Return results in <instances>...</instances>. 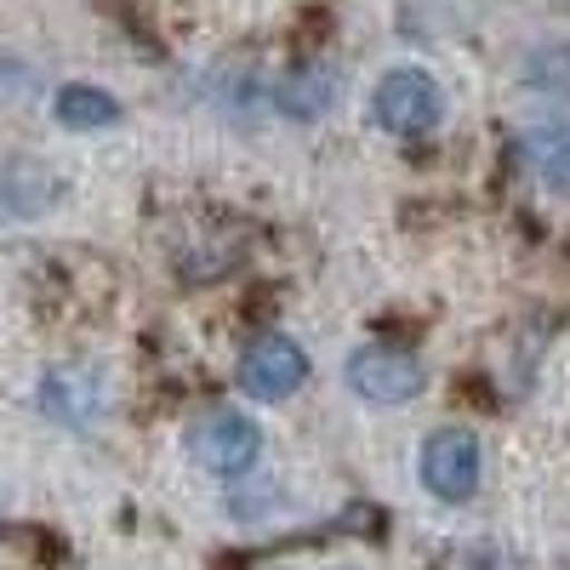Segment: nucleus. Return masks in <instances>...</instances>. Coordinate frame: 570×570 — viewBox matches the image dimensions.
Wrapping results in <instances>:
<instances>
[{"instance_id": "1", "label": "nucleus", "mask_w": 570, "mask_h": 570, "mask_svg": "<svg viewBox=\"0 0 570 570\" xmlns=\"http://www.w3.org/2000/svg\"><path fill=\"white\" fill-rule=\"evenodd\" d=\"M371 115L394 137H416V131H428L445 115V98H440V86L428 80L422 69H389L383 80H376V91H371Z\"/></svg>"}, {"instance_id": "2", "label": "nucleus", "mask_w": 570, "mask_h": 570, "mask_svg": "<svg viewBox=\"0 0 570 570\" xmlns=\"http://www.w3.org/2000/svg\"><path fill=\"white\" fill-rule=\"evenodd\" d=\"M348 389L371 405H405L422 394V360L394 343H365L348 354Z\"/></svg>"}, {"instance_id": "3", "label": "nucleus", "mask_w": 570, "mask_h": 570, "mask_svg": "<svg viewBox=\"0 0 570 570\" xmlns=\"http://www.w3.org/2000/svg\"><path fill=\"white\" fill-rule=\"evenodd\" d=\"M422 485L440 502H468L480 485V440L468 428H440L422 440Z\"/></svg>"}, {"instance_id": "4", "label": "nucleus", "mask_w": 570, "mask_h": 570, "mask_svg": "<svg viewBox=\"0 0 570 570\" xmlns=\"http://www.w3.org/2000/svg\"><path fill=\"white\" fill-rule=\"evenodd\" d=\"M257 428L240 416V411H212L195 422V434H188V451H195L200 468L212 473H246L257 462Z\"/></svg>"}, {"instance_id": "5", "label": "nucleus", "mask_w": 570, "mask_h": 570, "mask_svg": "<svg viewBox=\"0 0 570 570\" xmlns=\"http://www.w3.org/2000/svg\"><path fill=\"white\" fill-rule=\"evenodd\" d=\"M303 376H308V360L292 337H257L240 354V389L252 400H285Z\"/></svg>"}, {"instance_id": "6", "label": "nucleus", "mask_w": 570, "mask_h": 570, "mask_svg": "<svg viewBox=\"0 0 570 570\" xmlns=\"http://www.w3.org/2000/svg\"><path fill=\"white\" fill-rule=\"evenodd\" d=\"M58 120L75 126V131H98V126H115L120 120V104L98 86H63L58 91Z\"/></svg>"}, {"instance_id": "7", "label": "nucleus", "mask_w": 570, "mask_h": 570, "mask_svg": "<svg viewBox=\"0 0 570 570\" xmlns=\"http://www.w3.org/2000/svg\"><path fill=\"white\" fill-rule=\"evenodd\" d=\"M98 389H91V376L80 371H58L52 383H46V411H52L58 422H91V411H98Z\"/></svg>"}, {"instance_id": "8", "label": "nucleus", "mask_w": 570, "mask_h": 570, "mask_svg": "<svg viewBox=\"0 0 570 570\" xmlns=\"http://www.w3.org/2000/svg\"><path fill=\"white\" fill-rule=\"evenodd\" d=\"M531 160H537V171H542L548 188L570 195V131H559V126L537 131V137H531Z\"/></svg>"}, {"instance_id": "9", "label": "nucleus", "mask_w": 570, "mask_h": 570, "mask_svg": "<svg viewBox=\"0 0 570 570\" xmlns=\"http://www.w3.org/2000/svg\"><path fill=\"white\" fill-rule=\"evenodd\" d=\"M331 86H337V80H331V69H303V75H292V80H285V91H279V104H285V115H320L325 104H331Z\"/></svg>"}, {"instance_id": "10", "label": "nucleus", "mask_w": 570, "mask_h": 570, "mask_svg": "<svg viewBox=\"0 0 570 570\" xmlns=\"http://www.w3.org/2000/svg\"><path fill=\"white\" fill-rule=\"evenodd\" d=\"M525 80L542 86V91H570V52L564 46H548V52H537L525 63Z\"/></svg>"}]
</instances>
